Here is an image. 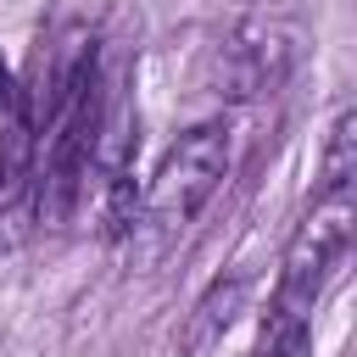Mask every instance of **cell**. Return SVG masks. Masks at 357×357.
I'll use <instances>...</instances> for the list:
<instances>
[{
  "label": "cell",
  "mask_w": 357,
  "mask_h": 357,
  "mask_svg": "<svg viewBox=\"0 0 357 357\" xmlns=\"http://www.w3.org/2000/svg\"><path fill=\"white\" fill-rule=\"evenodd\" d=\"M223 173H229V123L212 117V123L184 128V134L167 145V156L156 162V173H151V184H145V195H139L134 234L145 240V251L173 245V240L195 223V212L218 195Z\"/></svg>",
  "instance_id": "6da1fadb"
},
{
  "label": "cell",
  "mask_w": 357,
  "mask_h": 357,
  "mask_svg": "<svg viewBox=\"0 0 357 357\" xmlns=\"http://www.w3.org/2000/svg\"><path fill=\"white\" fill-rule=\"evenodd\" d=\"M351 251V201H318L290 245H284V268H279V290H273V312H296V318H312L318 296L329 290L335 268L346 262Z\"/></svg>",
  "instance_id": "7a4b0ae2"
},
{
  "label": "cell",
  "mask_w": 357,
  "mask_h": 357,
  "mask_svg": "<svg viewBox=\"0 0 357 357\" xmlns=\"http://www.w3.org/2000/svg\"><path fill=\"white\" fill-rule=\"evenodd\" d=\"M284 73H290V39L279 28L245 22L218 45V73L212 78H218V95L251 100V95H268Z\"/></svg>",
  "instance_id": "3957f363"
},
{
  "label": "cell",
  "mask_w": 357,
  "mask_h": 357,
  "mask_svg": "<svg viewBox=\"0 0 357 357\" xmlns=\"http://www.w3.org/2000/svg\"><path fill=\"white\" fill-rule=\"evenodd\" d=\"M245 273H218L201 296H195V307L184 312V324H178V335H173V346H178V357H206L229 329H234V318L245 312Z\"/></svg>",
  "instance_id": "277c9868"
},
{
  "label": "cell",
  "mask_w": 357,
  "mask_h": 357,
  "mask_svg": "<svg viewBox=\"0 0 357 357\" xmlns=\"http://www.w3.org/2000/svg\"><path fill=\"white\" fill-rule=\"evenodd\" d=\"M351 178H357V112L346 106V112L329 123V139H324L318 201H351Z\"/></svg>",
  "instance_id": "5b68a950"
},
{
  "label": "cell",
  "mask_w": 357,
  "mask_h": 357,
  "mask_svg": "<svg viewBox=\"0 0 357 357\" xmlns=\"http://www.w3.org/2000/svg\"><path fill=\"white\" fill-rule=\"evenodd\" d=\"M257 357H312V318H296V312H273L268 307Z\"/></svg>",
  "instance_id": "8992f818"
},
{
  "label": "cell",
  "mask_w": 357,
  "mask_h": 357,
  "mask_svg": "<svg viewBox=\"0 0 357 357\" xmlns=\"http://www.w3.org/2000/svg\"><path fill=\"white\" fill-rule=\"evenodd\" d=\"M11 100H17V84H11V67H6V61H0V112H6V106H11Z\"/></svg>",
  "instance_id": "52a82bcc"
}]
</instances>
